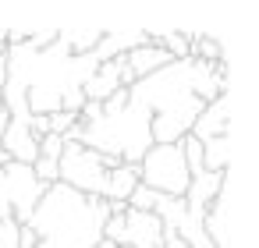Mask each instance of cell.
I'll use <instances>...</instances> for the list:
<instances>
[{
  "label": "cell",
  "mask_w": 259,
  "mask_h": 248,
  "mask_svg": "<svg viewBox=\"0 0 259 248\" xmlns=\"http://www.w3.org/2000/svg\"><path fill=\"white\" fill-rule=\"evenodd\" d=\"M188 163L181 156V145H149L146 156L139 160V184L163 199H181L188 188Z\"/></svg>",
  "instance_id": "cell-3"
},
{
  "label": "cell",
  "mask_w": 259,
  "mask_h": 248,
  "mask_svg": "<svg viewBox=\"0 0 259 248\" xmlns=\"http://www.w3.org/2000/svg\"><path fill=\"white\" fill-rule=\"evenodd\" d=\"M110 209L96 195H78L68 184H50L36 202L25 227L36 234V248H96Z\"/></svg>",
  "instance_id": "cell-1"
},
{
  "label": "cell",
  "mask_w": 259,
  "mask_h": 248,
  "mask_svg": "<svg viewBox=\"0 0 259 248\" xmlns=\"http://www.w3.org/2000/svg\"><path fill=\"white\" fill-rule=\"evenodd\" d=\"M192 138H199V145H209V142H224L231 138V114H227V92H220L217 100H209L202 107V114L195 117Z\"/></svg>",
  "instance_id": "cell-7"
},
{
  "label": "cell",
  "mask_w": 259,
  "mask_h": 248,
  "mask_svg": "<svg viewBox=\"0 0 259 248\" xmlns=\"http://www.w3.org/2000/svg\"><path fill=\"white\" fill-rule=\"evenodd\" d=\"M4 163H8V153H4V149H0V167H4Z\"/></svg>",
  "instance_id": "cell-15"
},
{
  "label": "cell",
  "mask_w": 259,
  "mask_h": 248,
  "mask_svg": "<svg viewBox=\"0 0 259 248\" xmlns=\"http://www.w3.org/2000/svg\"><path fill=\"white\" fill-rule=\"evenodd\" d=\"M43 184L36 181L29 163H15L8 160L0 167V216H11L18 223H29L36 202L43 199Z\"/></svg>",
  "instance_id": "cell-4"
},
{
  "label": "cell",
  "mask_w": 259,
  "mask_h": 248,
  "mask_svg": "<svg viewBox=\"0 0 259 248\" xmlns=\"http://www.w3.org/2000/svg\"><path fill=\"white\" fill-rule=\"evenodd\" d=\"M18 248H36V234H32V227H18Z\"/></svg>",
  "instance_id": "cell-14"
},
{
  "label": "cell",
  "mask_w": 259,
  "mask_h": 248,
  "mask_svg": "<svg viewBox=\"0 0 259 248\" xmlns=\"http://www.w3.org/2000/svg\"><path fill=\"white\" fill-rule=\"evenodd\" d=\"M135 188H139V167L121 163V167H114L107 174V195H103V202H124L128 206V195Z\"/></svg>",
  "instance_id": "cell-10"
},
{
  "label": "cell",
  "mask_w": 259,
  "mask_h": 248,
  "mask_svg": "<svg viewBox=\"0 0 259 248\" xmlns=\"http://www.w3.org/2000/svg\"><path fill=\"white\" fill-rule=\"evenodd\" d=\"M61 153H64V138L61 135H43L39 138V156L43 160H61Z\"/></svg>",
  "instance_id": "cell-13"
},
{
  "label": "cell",
  "mask_w": 259,
  "mask_h": 248,
  "mask_svg": "<svg viewBox=\"0 0 259 248\" xmlns=\"http://www.w3.org/2000/svg\"><path fill=\"white\" fill-rule=\"evenodd\" d=\"M174 57L167 54V50H160V46H139V50H132V54H124V64H128V71H132V78L139 82V78H149V75H156L160 68H167Z\"/></svg>",
  "instance_id": "cell-9"
},
{
  "label": "cell",
  "mask_w": 259,
  "mask_h": 248,
  "mask_svg": "<svg viewBox=\"0 0 259 248\" xmlns=\"http://www.w3.org/2000/svg\"><path fill=\"white\" fill-rule=\"evenodd\" d=\"M121 167L117 156H103V153H93L85 145H64L61 160H57V184H68L75 188L78 195H96L103 199L107 195V174Z\"/></svg>",
  "instance_id": "cell-2"
},
{
  "label": "cell",
  "mask_w": 259,
  "mask_h": 248,
  "mask_svg": "<svg viewBox=\"0 0 259 248\" xmlns=\"http://www.w3.org/2000/svg\"><path fill=\"white\" fill-rule=\"evenodd\" d=\"M178 145H181V156H185V163H188V174H199V170H202V145H199V138L185 135Z\"/></svg>",
  "instance_id": "cell-11"
},
{
  "label": "cell",
  "mask_w": 259,
  "mask_h": 248,
  "mask_svg": "<svg viewBox=\"0 0 259 248\" xmlns=\"http://www.w3.org/2000/svg\"><path fill=\"white\" fill-rule=\"evenodd\" d=\"M227 170H199V174H192L188 177V188H185V195H181V202H185V209L192 213V216H206V209L213 206V199L224 191V184H227Z\"/></svg>",
  "instance_id": "cell-6"
},
{
  "label": "cell",
  "mask_w": 259,
  "mask_h": 248,
  "mask_svg": "<svg viewBox=\"0 0 259 248\" xmlns=\"http://www.w3.org/2000/svg\"><path fill=\"white\" fill-rule=\"evenodd\" d=\"M132 82H135V78H132L124 57H114V61L96 64V71L82 82V96H85V103H103V100H110L117 89H132Z\"/></svg>",
  "instance_id": "cell-5"
},
{
  "label": "cell",
  "mask_w": 259,
  "mask_h": 248,
  "mask_svg": "<svg viewBox=\"0 0 259 248\" xmlns=\"http://www.w3.org/2000/svg\"><path fill=\"white\" fill-rule=\"evenodd\" d=\"M0 149L8 153V160H15V163H36V156H39V138L29 131V124L25 121H8V128H4V135H0Z\"/></svg>",
  "instance_id": "cell-8"
},
{
  "label": "cell",
  "mask_w": 259,
  "mask_h": 248,
  "mask_svg": "<svg viewBox=\"0 0 259 248\" xmlns=\"http://www.w3.org/2000/svg\"><path fill=\"white\" fill-rule=\"evenodd\" d=\"M18 220L11 216H0V248H18Z\"/></svg>",
  "instance_id": "cell-12"
}]
</instances>
